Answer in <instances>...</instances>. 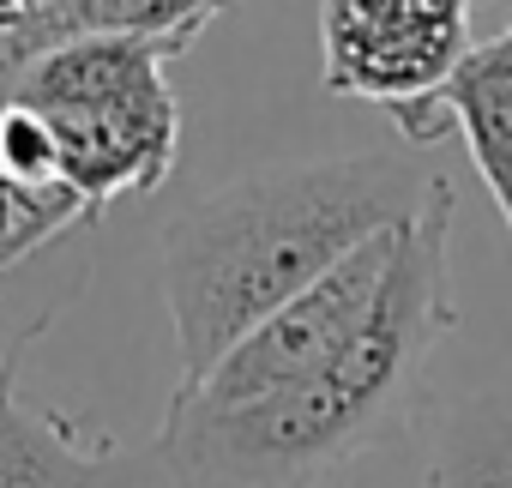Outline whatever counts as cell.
Listing matches in <instances>:
<instances>
[{"mask_svg":"<svg viewBox=\"0 0 512 488\" xmlns=\"http://www.w3.org/2000/svg\"><path fill=\"white\" fill-rule=\"evenodd\" d=\"M392 127L404 133L410 151H428L434 139L458 133L470 145V163L482 175V187L500 205V223L512 235V19L500 37L470 43V55L416 103L386 109Z\"/></svg>","mask_w":512,"mask_h":488,"instance_id":"obj_6","label":"cell"},{"mask_svg":"<svg viewBox=\"0 0 512 488\" xmlns=\"http://www.w3.org/2000/svg\"><path fill=\"white\" fill-rule=\"evenodd\" d=\"M416 488H512V398L470 392L434 416Z\"/></svg>","mask_w":512,"mask_h":488,"instance_id":"obj_9","label":"cell"},{"mask_svg":"<svg viewBox=\"0 0 512 488\" xmlns=\"http://www.w3.org/2000/svg\"><path fill=\"white\" fill-rule=\"evenodd\" d=\"M476 0H320V73L332 97L404 109L470 55Z\"/></svg>","mask_w":512,"mask_h":488,"instance_id":"obj_5","label":"cell"},{"mask_svg":"<svg viewBox=\"0 0 512 488\" xmlns=\"http://www.w3.org/2000/svg\"><path fill=\"white\" fill-rule=\"evenodd\" d=\"M392 254H398V223L362 248L350 260H338L320 284H308L302 296H290L278 314H266L241 344H229L199 380L175 386V392H193V398H217V404H235V398H260V392H278V386H296L308 374H320L332 356L350 350V338L368 326L380 290H386V272H392Z\"/></svg>","mask_w":512,"mask_h":488,"instance_id":"obj_4","label":"cell"},{"mask_svg":"<svg viewBox=\"0 0 512 488\" xmlns=\"http://www.w3.org/2000/svg\"><path fill=\"white\" fill-rule=\"evenodd\" d=\"M229 7L235 0H55L49 13L0 31V79L73 37H157L193 49Z\"/></svg>","mask_w":512,"mask_h":488,"instance_id":"obj_8","label":"cell"},{"mask_svg":"<svg viewBox=\"0 0 512 488\" xmlns=\"http://www.w3.org/2000/svg\"><path fill=\"white\" fill-rule=\"evenodd\" d=\"M55 0H0V31H13V25H25V19H37V13H49Z\"/></svg>","mask_w":512,"mask_h":488,"instance_id":"obj_11","label":"cell"},{"mask_svg":"<svg viewBox=\"0 0 512 488\" xmlns=\"http://www.w3.org/2000/svg\"><path fill=\"white\" fill-rule=\"evenodd\" d=\"M181 55V43L157 37H73L0 79V91L55 127L61 181L79 193L91 223L115 199H151L175 175L181 97L169 61Z\"/></svg>","mask_w":512,"mask_h":488,"instance_id":"obj_3","label":"cell"},{"mask_svg":"<svg viewBox=\"0 0 512 488\" xmlns=\"http://www.w3.org/2000/svg\"><path fill=\"white\" fill-rule=\"evenodd\" d=\"M85 290V260H73V254H49V260H37L25 278H13V284H0V362H19V350L73 302Z\"/></svg>","mask_w":512,"mask_h":488,"instance_id":"obj_10","label":"cell"},{"mask_svg":"<svg viewBox=\"0 0 512 488\" xmlns=\"http://www.w3.org/2000/svg\"><path fill=\"white\" fill-rule=\"evenodd\" d=\"M0 488H157L151 452L91 434L79 416L25 398L19 362L0 368Z\"/></svg>","mask_w":512,"mask_h":488,"instance_id":"obj_7","label":"cell"},{"mask_svg":"<svg viewBox=\"0 0 512 488\" xmlns=\"http://www.w3.org/2000/svg\"><path fill=\"white\" fill-rule=\"evenodd\" d=\"M452 217L458 193L434 175L422 205L398 223V254L368 326L320 374L235 404L169 392L145 440L157 488H320L392 440L416 416L428 368L458 326Z\"/></svg>","mask_w":512,"mask_h":488,"instance_id":"obj_1","label":"cell"},{"mask_svg":"<svg viewBox=\"0 0 512 488\" xmlns=\"http://www.w3.org/2000/svg\"><path fill=\"white\" fill-rule=\"evenodd\" d=\"M434 175L410 157H308L253 169L187 199L163 223V302L175 326V386L199 380L266 314L320 284L362 241L404 223Z\"/></svg>","mask_w":512,"mask_h":488,"instance_id":"obj_2","label":"cell"}]
</instances>
